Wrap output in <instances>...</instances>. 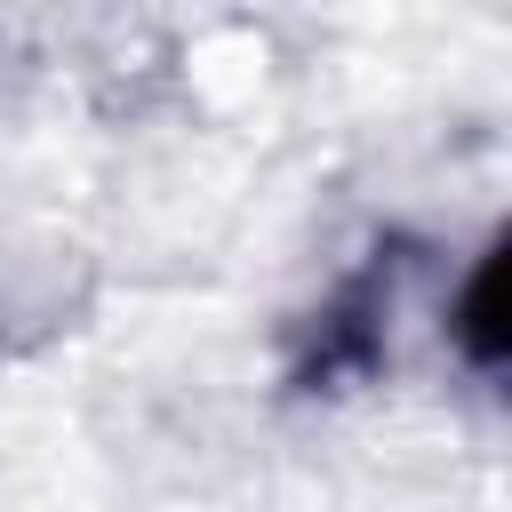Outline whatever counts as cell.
I'll return each instance as SVG.
<instances>
[{
    "label": "cell",
    "mask_w": 512,
    "mask_h": 512,
    "mask_svg": "<svg viewBox=\"0 0 512 512\" xmlns=\"http://www.w3.org/2000/svg\"><path fill=\"white\" fill-rule=\"evenodd\" d=\"M456 352H464L480 376L504 368V248H488V256L472 264V280H464V304H456Z\"/></svg>",
    "instance_id": "1"
}]
</instances>
